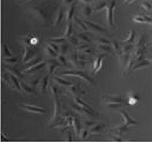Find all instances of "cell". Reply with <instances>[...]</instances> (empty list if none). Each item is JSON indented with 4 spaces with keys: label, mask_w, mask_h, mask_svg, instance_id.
Wrapping results in <instances>:
<instances>
[{
    "label": "cell",
    "mask_w": 152,
    "mask_h": 142,
    "mask_svg": "<svg viewBox=\"0 0 152 142\" xmlns=\"http://www.w3.org/2000/svg\"><path fill=\"white\" fill-rule=\"evenodd\" d=\"M102 102L105 103L106 106L110 107V109L120 107V106H124V99L121 97V95H119V94L102 95Z\"/></svg>",
    "instance_id": "1"
},
{
    "label": "cell",
    "mask_w": 152,
    "mask_h": 142,
    "mask_svg": "<svg viewBox=\"0 0 152 142\" xmlns=\"http://www.w3.org/2000/svg\"><path fill=\"white\" fill-rule=\"evenodd\" d=\"M2 81L8 85L10 88L16 90V91H21V90H22V89H21V85H20L19 79L15 75L8 73L7 71H5V72L2 73Z\"/></svg>",
    "instance_id": "2"
},
{
    "label": "cell",
    "mask_w": 152,
    "mask_h": 142,
    "mask_svg": "<svg viewBox=\"0 0 152 142\" xmlns=\"http://www.w3.org/2000/svg\"><path fill=\"white\" fill-rule=\"evenodd\" d=\"M60 76H77L80 79H82L83 81H86L88 85H94V80L86 74L84 71L82 69H75V71H64L60 73Z\"/></svg>",
    "instance_id": "3"
},
{
    "label": "cell",
    "mask_w": 152,
    "mask_h": 142,
    "mask_svg": "<svg viewBox=\"0 0 152 142\" xmlns=\"http://www.w3.org/2000/svg\"><path fill=\"white\" fill-rule=\"evenodd\" d=\"M30 13L39 21V22H43V23H46L48 22V14H46V10L43 6H38V5H34L30 7Z\"/></svg>",
    "instance_id": "4"
},
{
    "label": "cell",
    "mask_w": 152,
    "mask_h": 142,
    "mask_svg": "<svg viewBox=\"0 0 152 142\" xmlns=\"http://www.w3.org/2000/svg\"><path fill=\"white\" fill-rule=\"evenodd\" d=\"M61 116H62V109H61V104L59 102L58 98H54V112H53V117L52 119L50 120V123L48 124V126L50 128L54 127V125L61 119Z\"/></svg>",
    "instance_id": "5"
},
{
    "label": "cell",
    "mask_w": 152,
    "mask_h": 142,
    "mask_svg": "<svg viewBox=\"0 0 152 142\" xmlns=\"http://www.w3.org/2000/svg\"><path fill=\"white\" fill-rule=\"evenodd\" d=\"M70 109L74 110L76 113L81 114L83 117H86V118H92L95 116H98V113L94 111L92 109H88V107H83V106H80V105L75 104H72L70 105Z\"/></svg>",
    "instance_id": "6"
},
{
    "label": "cell",
    "mask_w": 152,
    "mask_h": 142,
    "mask_svg": "<svg viewBox=\"0 0 152 142\" xmlns=\"http://www.w3.org/2000/svg\"><path fill=\"white\" fill-rule=\"evenodd\" d=\"M69 63L72 64V66L76 69H83L86 65V60H83L80 58V54H77L76 52H72L68 57Z\"/></svg>",
    "instance_id": "7"
},
{
    "label": "cell",
    "mask_w": 152,
    "mask_h": 142,
    "mask_svg": "<svg viewBox=\"0 0 152 142\" xmlns=\"http://www.w3.org/2000/svg\"><path fill=\"white\" fill-rule=\"evenodd\" d=\"M115 5H116V0H111V1L108 2L107 8H106V21H107L108 27H113Z\"/></svg>",
    "instance_id": "8"
},
{
    "label": "cell",
    "mask_w": 152,
    "mask_h": 142,
    "mask_svg": "<svg viewBox=\"0 0 152 142\" xmlns=\"http://www.w3.org/2000/svg\"><path fill=\"white\" fill-rule=\"evenodd\" d=\"M20 107L27 112L35 114H45L46 113V109L42 107V106H36V105H28V104H21Z\"/></svg>",
    "instance_id": "9"
},
{
    "label": "cell",
    "mask_w": 152,
    "mask_h": 142,
    "mask_svg": "<svg viewBox=\"0 0 152 142\" xmlns=\"http://www.w3.org/2000/svg\"><path fill=\"white\" fill-rule=\"evenodd\" d=\"M20 44L24 46H35L36 44H38V38L35 37L32 34H30V35L20 38Z\"/></svg>",
    "instance_id": "10"
},
{
    "label": "cell",
    "mask_w": 152,
    "mask_h": 142,
    "mask_svg": "<svg viewBox=\"0 0 152 142\" xmlns=\"http://www.w3.org/2000/svg\"><path fill=\"white\" fill-rule=\"evenodd\" d=\"M104 60H105V54L103 53H98L95 57V61H94V69H92V74H97L102 67L104 65Z\"/></svg>",
    "instance_id": "11"
},
{
    "label": "cell",
    "mask_w": 152,
    "mask_h": 142,
    "mask_svg": "<svg viewBox=\"0 0 152 142\" xmlns=\"http://www.w3.org/2000/svg\"><path fill=\"white\" fill-rule=\"evenodd\" d=\"M67 93H68L69 95H72L73 97H81L82 95L86 94V90H82L81 87H80V85L73 83L70 87L67 88Z\"/></svg>",
    "instance_id": "12"
},
{
    "label": "cell",
    "mask_w": 152,
    "mask_h": 142,
    "mask_svg": "<svg viewBox=\"0 0 152 142\" xmlns=\"http://www.w3.org/2000/svg\"><path fill=\"white\" fill-rule=\"evenodd\" d=\"M51 77L50 74H46V75H44L42 79H40V81H39V85H38V89H39V93L42 95H46V90H48V79Z\"/></svg>",
    "instance_id": "13"
},
{
    "label": "cell",
    "mask_w": 152,
    "mask_h": 142,
    "mask_svg": "<svg viewBox=\"0 0 152 142\" xmlns=\"http://www.w3.org/2000/svg\"><path fill=\"white\" fill-rule=\"evenodd\" d=\"M119 113L121 114V117H122V119H124V125H127V126H129V127H130V126H136V125H138L137 120H135L132 117H129V114L127 113V111H124V110H119Z\"/></svg>",
    "instance_id": "14"
},
{
    "label": "cell",
    "mask_w": 152,
    "mask_h": 142,
    "mask_svg": "<svg viewBox=\"0 0 152 142\" xmlns=\"http://www.w3.org/2000/svg\"><path fill=\"white\" fill-rule=\"evenodd\" d=\"M35 54H36L35 47L34 46H26L24 54H23V58H22V63H23V64H27L28 61H30V59L35 58Z\"/></svg>",
    "instance_id": "15"
},
{
    "label": "cell",
    "mask_w": 152,
    "mask_h": 142,
    "mask_svg": "<svg viewBox=\"0 0 152 142\" xmlns=\"http://www.w3.org/2000/svg\"><path fill=\"white\" fill-rule=\"evenodd\" d=\"M45 66H46V60H40V61L37 63L36 65L29 67V68H24L23 72H24V73H28V74H31V73H35V72H37V71H39V69L44 68Z\"/></svg>",
    "instance_id": "16"
},
{
    "label": "cell",
    "mask_w": 152,
    "mask_h": 142,
    "mask_svg": "<svg viewBox=\"0 0 152 142\" xmlns=\"http://www.w3.org/2000/svg\"><path fill=\"white\" fill-rule=\"evenodd\" d=\"M46 66H48V73L52 76L53 73H54V69L58 66H60V64H59V61L57 60V58H52V59L46 60Z\"/></svg>",
    "instance_id": "17"
},
{
    "label": "cell",
    "mask_w": 152,
    "mask_h": 142,
    "mask_svg": "<svg viewBox=\"0 0 152 142\" xmlns=\"http://www.w3.org/2000/svg\"><path fill=\"white\" fill-rule=\"evenodd\" d=\"M86 22V24L88 26V28L90 31H95V32H99V34H106L107 31L105 30L103 27H100L99 24H97V23H94V22H91V21H84Z\"/></svg>",
    "instance_id": "18"
},
{
    "label": "cell",
    "mask_w": 152,
    "mask_h": 142,
    "mask_svg": "<svg viewBox=\"0 0 152 142\" xmlns=\"http://www.w3.org/2000/svg\"><path fill=\"white\" fill-rule=\"evenodd\" d=\"M128 129H129V126H127V125H124V124L122 123L121 125H118V126L113 127V128L111 129V132L113 133V134H115V135L122 136V134L128 132Z\"/></svg>",
    "instance_id": "19"
},
{
    "label": "cell",
    "mask_w": 152,
    "mask_h": 142,
    "mask_svg": "<svg viewBox=\"0 0 152 142\" xmlns=\"http://www.w3.org/2000/svg\"><path fill=\"white\" fill-rule=\"evenodd\" d=\"M20 85H21V89L26 93V94L29 95H37V91H36V88H34L32 85H30L29 83H26L23 81H20Z\"/></svg>",
    "instance_id": "20"
},
{
    "label": "cell",
    "mask_w": 152,
    "mask_h": 142,
    "mask_svg": "<svg viewBox=\"0 0 152 142\" xmlns=\"http://www.w3.org/2000/svg\"><path fill=\"white\" fill-rule=\"evenodd\" d=\"M52 79H53V82H56V83H57L58 85H60V87H70V85H73L70 81H67L65 79H62V76H60V75H53Z\"/></svg>",
    "instance_id": "21"
},
{
    "label": "cell",
    "mask_w": 152,
    "mask_h": 142,
    "mask_svg": "<svg viewBox=\"0 0 152 142\" xmlns=\"http://www.w3.org/2000/svg\"><path fill=\"white\" fill-rule=\"evenodd\" d=\"M119 65L122 67V69L126 68V66L128 65L130 58H132V53H122L121 56H119Z\"/></svg>",
    "instance_id": "22"
},
{
    "label": "cell",
    "mask_w": 152,
    "mask_h": 142,
    "mask_svg": "<svg viewBox=\"0 0 152 142\" xmlns=\"http://www.w3.org/2000/svg\"><path fill=\"white\" fill-rule=\"evenodd\" d=\"M133 21L136 23H150L152 26V19L149 18L148 15L143 14V15H136L133 18Z\"/></svg>",
    "instance_id": "23"
},
{
    "label": "cell",
    "mask_w": 152,
    "mask_h": 142,
    "mask_svg": "<svg viewBox=\"0 0 152 142\" xmlns=\"http://www.w3.org/2000/svg\"><path fill=\"white\" fill-rule=\"evenodd\" d=\"M5 68V71H7L8 73H10V74H13V75H15L19 80H23L24 79V75L20 72L19 69L16 68V67H13V66H5L4 67Z\"/></svg>",
    "instance_id": "24"
},
{
    "label": "cell",
    "mask_w": 152,
    "mask_h": 142,
    "mask_svg": "<svg viewBox=\"0 0 152 142\" xmlns=\"http://www.w3.org/2000/svg\"><path fill=\"white\" fill-rule=\"evenodd\" d=\"M74 13H75V4H72L69 6H67L66 13H65V16H66L67 22H70L72 20L74 19Z\"/></svg>",
    "instance_id": "25"
},
{
    "label": "cell",
    "mask_w": 152,
    "mask_h": 142,
    "mask_svg": "<svg viewBox=\"0 0 152 142\" xmlns=\"http://www.w3.org/2000/svg\"><path fill=\"white\" fill-rule=\"evenodd\" d=\"M105 125L103 123H95V125H92L89 131H90V134H99L104 131Z\"/></svg>",
    "instance_id": "26"
},
{
    "label": "cell",
    "mask_w": 152,
    "mask_h": 142,
    "mask_svg": "<svg viewBox=\"0 0 152 142\" xmlns=\"http://www.w3.org/2000/svg\"><path fill=\"white\" fill-rule=\"evenodd\" d=\"M140 102V96L136 94V91H129L128 93V104L129 105H136Z\"/></svg>",
    "instance_id": "27"
},
{
    "label": "cell",
    "mask_w": 152,
    "mask_h": 142,
    "mask_svg": "<svg viewBox=\"0 0 152 142\" xmlns=\"http://www.w3.org/2000/svg\"><path fill=\"white\" fill-rule=\"evenodd\" d=\"M151 65V61L148 59V58H145V59H143V60H140V61H136L135 63V65H134V71L135 69H141V68H145V67H149Z\"/></svg>",
    "instance_id": "28"
},
{
    "label": "cell",
    "mask_w": 152,
    "mask_h": 142,
    "mask_svg": "<svg viewBox=\"0 0 152 142\" xmlns=\"http://www.w3.org/2000/svg\"><path fill=\"white\" fill-rule=\"evenodd\" d=\"M135 63H136V60L132 57V58H130V60H129V63H128V65L126 66V68H124V69H122V76H124V77H127V76L129 75V73L133 71Z\"/></svg>",
    "instance_id": "29"
},
{
    "label": "cell",
    "mask_w": 152,
    "mask_h": 142,
    "mask_svg": "<svg viewBox=\"0 0 152 142\" xmlns=\"http://www.w3.org/2000/svg\"><path fill=\"white\" fill-rule=\"evenodd\" d=\"M65 13H66V10H64L62 7L61 8H59L58 10V13H57V16H56V20H54V27H58L61 22H62V20H64V16H65Z\"/></svg>",
    "instance_id": "30"
},
{
    "label": "cell",
    "mask_w": 152,
    "mask_h": 142,
    "mask_svg": "<svg viewBox=\"0 0 152 142\" xmlns=\"http://www.w3.org/2000/svg\"><path fill=\"white\" fill-rule=\"evenodd\" d=\"M97 50H98V52H100V53H110V54L114 53L113 49H112V46H110V45L97 44Z\"/></svg>",
    "instance_id": "31"
},
{
    "label": "cell",
    "mask_w": 152,
    "mask_h": 142,
    "mask_svg": "<svg viewBox=\"0 0 152 142\" xmlns=\"http://www.w3.org/2000/svg\"><path fill=\"white\" fill-rule=\"evenodd\" d=\"M74 23H75L76 26L78 27V28L81 29L82 31H89V28H88V26L86 24V22L84 21H82V20L80 19V18H77V16H74Z\"/></svg>",
    "instance_id": "32"
},
{
    "label": "cell",
    "mask_w": 152,
    "mask_h": 142,
    "mask_svg": "<svg viewBox=\"0 0 152 142\" xmlns=\"http://www.w3.org/2000/svg\"><path fill=\"white\" fill-rule=\"evenodd\" d=\"M44 52H45L46 56H48V58H58V56H59V53H58L57 51H54V50L50 46V45H48V44H46V46L44 47Z\"/></svg>",
    "instance_id": "33"
},
{
    "label": "cell",
    "mask_w": 152,
    "mask_h": 142,
    "mask_svg": "<svg viewBox=\"0 0 152 142\" xmlns=\"http://www.w3.org/2000/svg\"><path fill=\"white\" fill-rule=\"evenodd\" d=\"M135 37H136V31H135V29H130L128 37L126 38V39H124L122 43H124V44H132V43L135 42Z\"/></svg>",
    "instance_id": "34"
},
{
    "label": "cell",
    "mask_w": 152,
    "mask_h": 142,
    "mask_svg": "<svg viewBox=\"0 0 152 142\" xmlns=\"http://www.w3.org/2000/svg\"><path fill=\"white\" fill-rule=\"evenodd\" d=\"M111 46H112V49H113L114 53H115L118 57L122 54V51H121V44H120V43H118L116 40H113V42H111Z\"/></svg>",
    "instance_id": "35"
},
{
    "label": "cell",
    "mask_w": 152,
    "mask_h": 142,
    "mask_svg": "<svg viewBox=\"0 0 152 142\" xmlns=\"http://www.w3.org/2000/svg\"><path fill=\"white\" fill-rule=\"evenodd\" d=\"M145 44H146V35H145V34H143V35H141L140 38L135 42V49L145 46Z\"/></svg>",
    "instance_id": "36"
},
{
    "label": "cell",
    "mask_w": 152,
    "mask_h": 142,
    "mask_svg": "<svg viewBox=\"0 0 152 142\" xmlns=\"http://www.w3.org/2000/svg\"><path fill=\"white\" fill-rule=\"evenodd\" d=\"M92 12H94V8H92L90 5H84V6L82 7V10H81V13H82V15H83V16H86V18H89V16H91Z\"/></svg>",
    "instance_id": "37"
},
{
    "label": "cell",
    "mask_w": 152,
    "mask_h": 142,
    "mask_svg": "<svg viewBox=\"0 0 152 142\" xmlns=\"http://www.w3.org/2000/svg\"><path fill=\"white\" fill-rule=\"evenodd\" d=\"M1 56H2V58H10L13 56V52L8 49V46L5 43L1 45Z\"/></svg>",
    "instance_id": "38"
},
{
    "label": "cell",
    "mask_w": 152,
    "mask_h": 142,
    "mask_svg": "<svg viewBox=\"0 0 152 142\" xmlns=\"http://www.w3.org/2000/svg\"><path fill=\"white\" fill-rule=\"evenodd\" d=\"M73 127H74V129H75V133L78 135L80 132H81V129H82V126H81V121H80V119L77 118V117H73Z\"/></svg>",
    "instance_id": "39"
},
{
    "label": "cell",
    "mask_w": 152,
    "mask_h": 142,
    "mask_svg": "<svg viewBox=\"0 0 152 142\" xmlns=\"http://www.w3.org/2000/svg\"><path fill=\"white\" fill-rule=\"evenodd\" d=\"M73 34V22H67L66 24V29H65V34H64V37L69 38Z\"/></svg>",
    "instance_id": "40"
},
{
    "label": "cell",
    "mask_w": 152,
    "mask_h": 142,
    "mask_svg": "<svg viewBox=\"0 0 152 142\" xmlns=\"http://www.w3.org/2000/svg\"><path fill=\"white\" fill-rule=\"evenodd\" d=\"M134 49H135V45H133V44H124V43H121L122 53H132V51H134Z\"/></svg>",
    "instance_id": "41"
},
{
    "label": "cell",
    "mask_w": 152,
    "mask_h": 142,
    "mask_svg": "<svg viewBox=\"0 0 152 142\" xmlns=\"http://www.w3.org/2000/svg\"><path fill=\"white\" fill-rule=\"evenodd\" d=\"M50 93H51L53 98H58L59 97V90H58V87L56 82L50 85Z\"/></svg>",
    "instance_id": "42"
},
{
    "label": "cell",
    "mask_w": 152,
    "mask_h": 142,
    "mask_svg": "<svg viewBox=\"0 0 152 142\" xmlns=\"http://www.w3.org/2000/svg\"><path fill=\"white\" fill-rule=\"evenodd\" d=\"M141 7L146 12H150L152 10V1L151 0H143L141 2Z\"/></svg>",
    "instance_id": "43"
},
{
    "label": "cell",
    "mask_w": 152,
    "mask_h": 142,
    "mask_svg": "<svg viewBox=\"0 0 152 142\" xmlns=\"http://www.w3.org/2000/svg\"><path fill=\"white\" fill-rule=\"evenodd\" d=\"M89 134H90L89 128L84 127L83 129H81V132H80V134H78V138H80V140H86V139H88Z\"/></svg>",
    "instance_id": "44"
},
{
    "label": "cell",
    "mask_w": 152,
    "mask_h": 142,
    "mask_svg": "<svg viewBox=\"0 0 152 142\" xmlns=\"http://www.w3.org/2000/svg\"><path fill=\"white\" fill-rule=\"evenodd\" d=\"M50 42H53V43H57V44H64L65 42H67L68 40V38L66 37H53V38H50L48 39Z\"/></svg>",
    "instance_id": "45"
},
{
    "label": "cell",
    "mask_w": 152,
    "mask_h": 142,
    "mask_svg": "<svg viewBox=\"0 0 152 142\" xmlns=\"http://www.w3.org/2000/svg\"><path fill=\"white\" fill-rule=\"evenodd\" d=\"M76 37L78 38L82 43H90L91 40H90V38L86 36V34H83V32H78L77 35H76Z\"/></svg>",
    "instance_id": "46"
},
{
    "label": "cell",
    "mask_w": 152,
    "mask_h": 142,
    "mask_svg": "<svg viewBox=\"0 0 152 142\" xmlns=\"http://www.w3.org/2000/svg\"><path fill=\"white\" fill-rule=\"evenodd\" d=\"M107 6H108V2H107V1H103V2L98 4L95 8H94V10H95V12H100V10L107 8Z\"/></svg>",
    "instance_id": "47"
},
{
    "label": "cell",
    "mask_w": 152,
    "mask_h": 142,
    "mask_svg": "<svg viewBox=\"0 0 152 142\" xmlns=\"http://www.w3.org/2000/svg\"><path fill=\"white\" fill-rule=\"evenodd\" d=\"M95 42L97 44H103V45H110V43H111L107 38H104V37H97L95 39Z\"/></svg>",
    "instance_id": "48"
},
{
    "label": "cell",
    "mask_w": 152,
    "mask_h": 142,
    "mask_svg": "<svg viewBox=\"0 0 152 142\" xmlns=\"http://www.w3.org/2000/svg\"><path fill=\"white\" fill-rule=\"evenodd\" d=\"M42 59H39V57H35L31 59V61H28L27 64H26V68H29V67L34 66V65H36L37 63H39Z\"/></svg>",
    "instance_id": "49"
},
{
    "label": "cell",
    "mask_w": 152,
    "mask_h": 142,
    "mask_svg": "<svg viewBox=\"0 0 152 142\" xmlns=\"http://www.w3.org/2000/svg\"><path fill=\"white\" fill-rule=\"evenodd\" d=\"M57 60L59 61V64H60V66L62 67H66L67 66V59L65 58V56H62V54H59L57 58Z\"/></svg>",
    "instance_id": "50"
},
{
    "label": "cell",
    "mask_w": 152,
    "mask_h": 142,
    "mask_svg": "<svg viewBox=\"0 0 152 142\" xmlns=\"http://www.w3.org/2000/svg\"><path fill=\"white\" fill-rule=\"evenodd\" d=\"M4 63L5 64H16L18 63V58L16 57H10V58H4Z\"/></svg>",
    "instance_id": "51"
},
{
    "label": "cell",
    "mask_w": 152,
    "mask_h": 142,
    "mask_svg": "<svg viewBox=\"0 0 152 142\" xmlns=\"http://www.w3.org/2000/svg\"><path fill=\"white\" fill-rule=\"evenodd\" d=\"M67 50H68V45H67L66 43H64V44H60L59 54H62V56H65V54L67 53Z\"/></svg>",
    "instance_id": "52"
},
{
    "label": "cell",
    "mask_w": 152,
    "mask_h": 142,
    "mask_svg": "<svg viewBox=\"0 0 152 142\" xmlns=\"http://www.w3.org/2000/svg\"><path fill=\"white\" fill-rule=\"evenodd\" d=\"M68 40H69V42H70L72 44H74V45H76V46H77V45H80V44L82 43V42H81V40H80L78 38L76 37V36H75V37H74V36H70V37L68 38Z\"/></svg>",
    "instance_id": "53"
},
{
    "label": "cell",
    "mask_w": 152,
    "mask_h": 142,
    "mask_svg": "<svg viewBox=\"0 0 152 142\" xmlns=\"http://www.w3.org/2000/svg\"><path fill=\"white\" fill-rule=\"evenodd\" d=\"M48 45L52 47L54 51H57L58 53H59V50H60V45H58L57 43H53V42H48Z\"/></svg>",
    "instance_id": "54"
},
{
    "label": "cell",
    "mask_w": 152,
    "mask_h": 142,
    "mask_svg": "<svg viewBox=\"0 0 152 142\" xmlns=\"http://www.w3.org/2000/svg\"><path fill=\"white\" fill-rule=\"evenodd\" d=\"M92 125H95V121L91 120V119H86V121H84V127H86V128H90Z\"/></svg>",
    "instance_id": "55"
},
{
    "label": "cell",
    "mask_w": 152,
    "mask_h": 142,
    "mask_svg": "<svg viewBox=\"0 0 152 142\" xmlns=\"http://www.w3.org/2000/svg\"><path fill=\"white\" fill-rule=\"evenodd\" d=\"M110 140H111V141H122V136L113 134V136H111V138H110Z\"/></svg>",
    "instance_id": "56"
},
{
    "label": "cell",
    "mask_w": 152,
    "mask_h": 142,
    "mask_svg": "<svg viewBox=\"0 0 152 142\" xmlns=\"http://www.w3.org/2000/svg\"><path fill=\"white\" fill-rule=\"evenodd\" d=\"M65 140H66V141H72V140H73V135H72V132H70V131H66Z\"/></svg>",
    "instance_id": "57"
},
{
    "label": "cell",
    "mask_w": 152,
    "mask_h": 142,
    "mask_svg": "<svg viewBox=\"0 0 152 142\" xmlns=\"http://www.w3.org/2000/svg\"><path fill=\"white\" fill-rule=\"evenodd\" d=\"M62 2H64V5H66V6H69V5L74 4V2H75V0H62Z\"/></svg>",
    "instance_id": "58"
},
{
    "label": "cell",
    "mask_w": 152,
    "mask_h": 142,
    "mask_svg": "<svg viewBox=\"0 0 152 142\" xmlns=\"http://www.w3.org/2000/svg\"><path fill=\"white\" fill-rule=\"evenodd\" d=\"M80 2H82L84 5H89L90 2H92V0H80Z\"/></svg>",
    "instance_id": "59"
},
{
    "label": "cell",
    "mask_w": 152,
    "mask_h": 142,
    "mask_svg": "<svg viewBox=\"0 0 152 142\" xmlns=\"http://www.w3.org/2000/svg\"><path fill=\"white\" fill-rule=\"evenodd\" d=\"M134 1H136V0H124V5H129L130 2H134Z\"/></svg>",
    "instance_id": "60"
},
{
    "label": "cell",
    "mask_w": 152,
    "mask_h": 142,
    "mask_svg": "<svg viewBox=\"0 0 152 142\" xmlns=\"http://www.w3.org/2000/svg\"><path fill=\"white\" fill-rule=\"evenodd\" d=\"M1 140H2V141H7V140H8V138H6V136H5V134L2 133V134H1Z\"/></svg>",
    "instance_id": "61"
},
{
    "label": "cell",
    "mask_w": 152,
    "mask_h": 142,
    "mask_svg": "<svg viewBox=\"0 0 152 142\" xmlns=\"http://www.w3.org/2000/svg\"><path fill=\"white\" fill-rule=\"evenodd\" d=\"M146 58H148V59L152 63V52H149V53H148V57Z\"/></svg>",
    "instance_id": "62"
},
{
    "label": "cell",
    "mask_w": 152,
    "mask_h": 142,
    "mask_svg": "<svg viewBox=\"0 0 152 142\" xmlns=\"http://www.w3.org/2000/svg\"><path fill=\"white\" fill-rule=\"evenodd\" d=\"M92 1H96V0H92Z\"/></svg>",
    "instance_id": "63"
}]
</instances>
